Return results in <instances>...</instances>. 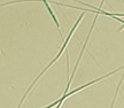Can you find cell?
<instances>
[{
  "instance_id": "2",
  "label": "cell",
  "mask_w": 124,
  "mask_h": 108,
  "mask_svg": "<svg viewBox=\"0 0 124 108\" xmlns=\"http://www.w3.org/2000/svg\"><path fill=\"white\" fill-rule=\"evenodd\" d=\"M61 102H59V105H56V107H55V108H60V107H61Z\"/></svg>"
},
{
  "instance_id": "1",
  "label": "cell",
  "mask_w": 124,
  "mask_h": 108,
  "mask_svg": "<svg viewBox=\"0 0 124 108\" xmlns=\"http://www.w3.org/2000/svg\"><path fill=\"white\" fill-rule=\"evenodd\" d=\"M83 17H84V13H83V14H82V15H80V16H79V18H78V20H77V22H76L75 24H74V27L71 28L70 32H69V35H68V38H67L66 40H64V43H63V45H62V47H61V50H60V52H59V54H58V55H56V56H55V58L53 59V60H52V61H51V62L48 63V66H47V67L45 68V69H44V70H43V71L40 72L39 75H38V76H37V78H36L35 81H33V83H32V84H31V85L29 86V89H28V90H27V92H25V94L23 95L22 100H21V101H20V104H18L17 108H21V105L23 104V101H24V100H25V98H27V97H28V94H29V93H30L31 89H32V87H33V86H35V84H36V83H37V82L39 81V78H40V77L43 76V75H44L45 72H46V70H47V69H48V68L51 67V66H52V64H53V63L55 62V61H56V60H58V59L60 58V56H61V54L63 53V51L66 50L67 45H68V43H69V40H70V38H71V36H72V33H74V32H75L76 28L78 27V24H79V22H80V21H82V18H83Z\"/></svg>"
}]
</instances>
